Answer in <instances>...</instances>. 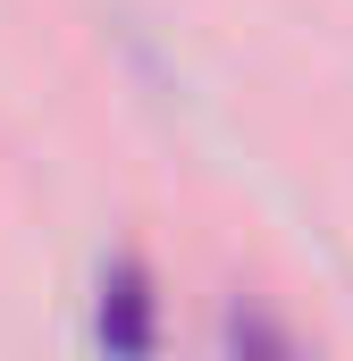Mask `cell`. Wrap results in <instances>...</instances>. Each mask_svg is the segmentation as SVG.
Listing matches in <instances>:
<instances>
[{"mask_svg":"<svg viewBox=\"0 0 353 361\" xmlns=\"http://www.w3.org/2000/svg\"><path fill=\"white\" fill-rule=\"evenodd\" d=\"M92 336H101L109 353H152V269H143V261H109V269H101Z\"/></svg>","mask_w":353,"mask_h":361,"instance_id":"1","label":"cell"}]
</instances>
